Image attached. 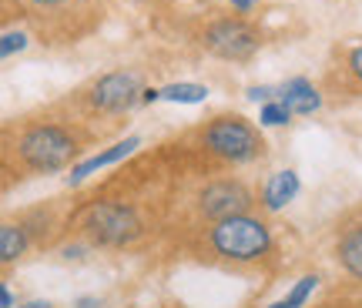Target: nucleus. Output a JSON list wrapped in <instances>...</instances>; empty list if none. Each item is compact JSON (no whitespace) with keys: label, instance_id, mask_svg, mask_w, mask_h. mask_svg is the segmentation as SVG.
<instances>
[{"label":"nucleus","instance_id":"1","mask_svg":"<svg viewBox=\"0 0 362 308\" xmlns=\"http://www.w3.org/2000/svg\"><path fill=\"white\" fill-rule=\"evenodd\" d=\"M13 151L24 167L37 174H54L81 154V134L61 121H30L17 131Z\"/></svg>","mask_w":362,"mask_h":308},{"label":"nucleus","instance_id":"2","mask_svg":"<svg viewBox=\"0 0 362 308\" xmlns=\"http://www.w3.org/2000/svg\"><path fill=\"white\" fill-rule=\"evenodd\" d=\"M144 74L138 67H117V71H107V74L94 77L88 88L78 90V101L88 107L90 114H128L134 104H141L144 97Z\"/></svg>","mask_w":362,"mask_h":308},{"label":"nucleus","instance_id":"3","mask_svg":"<svg viewBox=\"0 0 362 308\" xmlns=\"http://www.w3.org/2000/svg\"><path fill=\"white\" fill-rule=\"evenodd\" d=\"M208 242L218 258L245 265L272 251V231L265 221L252 218V215H235V218L215 221V228L208 231Z\"/></svg>","mask_w":362,"mask_h":308},{"label":"nucleus","instance_id":"4","mask_svg":"<svg viewBox=\"0 0 362 308\" xmlns=\"http://www.w3.org/2000/svg\"><path fill=\"white\" fill-rule=\"evenodd\" d=\"M202 144L208 154H215L228 165H248L265 148L262 134L248 124L242 114H218L202 128Z\"/></svg>","mask_w":362,"mask_h":308},{"label":"nucleus","instance_id":"5","mask_svg":"<svg viewBox=\"0 0 362 308\" xmlns=\"http://www.w3.org/2000/svg\"><path fill=\"white\" fill-rule=\"evenodd\" d=\"M27 11L30 20H37L40 34H61V37H78L90 30V17L98 0H17Z\"/></svg>","mask_w":362,"mask_h":308},{"label":"nucleus","instance_id":"6","mask_svg":"<svg viewBox=\"0 0 362 308\" xmlns=\"http://www.w3.org/2000/svg\"><path fill=\"white\" fill-rule=\"evenodd\" d=\"M81 228L94 244L104 248H124L141 235V221L134 215V208L124 201H98L84 211Z\"/></svg>","mask_w":362,"mask_h":308},{"label":"nucleus","instance_id":"7","mask_svg":"<svg viewBox=\"0 0 362 308\" xmlns=\"http://www.w3.org/2000/svg\"><path fill=\"white\" fill-rule=\"evenodd\" d=\"M202 47L221 61H248L262 47V34L245 17H218L202 30Z\"/></svg>","mask_w":362,"mask_h":308},{"label":"nucleus","instance_id":"8","mask_svg":"<svg viewBox=\"0 0 362 308\" xmlns=\"http://www.w3.org/2000/svg\"><path fill=\"white\" fill-rule=\"evenodd\" d=\"M198 208L211 221L235 218V215H245L252 208V191L242 181H232V178L211 181V184H205V191L198 194Z\"/></svg>","mask_w":362,"mask_h":308},{"label":"nucleus","instance_id":"9","mask_svg":"<svg viewBox=\"0 0 362 308\" xmlns=\"http://www.w3.org/2000/svg\"><path fill=\"white\" fill-rule=\"evenodd\" d=\"M288 107H292V114H315L319 107H322V94L319 88L312 84L309 77H288L282 84V97Z\"/></svg>","mask_w":362,"mask_h":308},{"label":"nucleus","instance_id":"10","mask_svg":"<svg viewBox=\"0 0 362 308\" xmlns=\"http://www.w3.org/2000/svg\"><path fill=\"white\" fill-rule=\"evenodd\" d=\"M134 148H141V138H124V141H117L115 148H107V151L101 154H90L88 161H81V165L71 167V184H78V181H84L88 174H94L98 167H107V165H115V161H121V158H128Z\"/></svg>","mask_w":362,"mask_h":308},{"label":"nucleus","instance_id":"11","mask_svg":"<svg viewBox=\"0 0 362 308\" xmlns=\"http://www.w3.org/2000/svg\"><path fill=\"white\" fill-rule=\"evenodd\" d=\"M298 188H302V181H298L296 171H275V174L265 181V188H262V205H265V211L285 208L298 194Z\"/></svg>","mask_w":362,"mask_h":308},{"label":"nucleus","instance_id":"12","mask_svg":"<svg viewBox=\"0 0 362 308\" xmlns=\"http://www.w3.org/2000/svg\"><path fill=\"white\" fill-rule=\"evenodd\" d=\"M339 261L352 278H362V228H349L339 238Z\"/></svg>","mask_w":362,"mask_h":308},{"label":"nucleus","instance_id":"13","mask_svg":"<svg viewBox=\"0 0 362 308\" xmlns=\"http://www.w3.org/2000/svg\"><path fill=\"white\" fill-rule=\"evenodd\" d=\"M24 251H27V228L7 221V225L0 228V258H4V265L17 261Z\"/></svg>","mask_w":362,"mask_h":308},{"label":"nucleus","instance_id":"14","mask_svg":"<svg viewBox=\"0 0 362 308\" xmlns=\"http://www.w3.org/2000/svg\"><path fill=\"white\" fill-rule=\"evenodd\" d=\"M158 90H161V101L171 104H202L208 97L205 84H192V81H175V84H165Z\"/></svg>","mask_w":362,"mask_h":308},{"label":"nucleus","instance_id":"15","mask_svg":"<svg viewBox=\"0 0 362 308\" xmlns=\"http://www.w3.org/2000/svg\"><path fill=\"white\" fill-rule=\"evenodd\" d=\"M315 288H319V278H315V275H305V278H298V282L292 285L288 295L279 298V302H272V305H265V308H302Z\"/></svg>","mask_w":362,"mask_h":308},{"label":"nucleus","instance_id":"16","mask_svg":"<svg viewBox=\"0 0 362 308\" xmlns=\"http://www.w3.org/2000/svg\"><path fill=\"white\" fill-rule=\"evenodd\" d=\"M259 121L265 124V128H282V124H288V121H292V107H288L285 101H269V104H262Z\"/></svg>","mask_w":362,"mask_h":308},{"label":"nucleus","instance_id":"17","mask_svg":"<svg viewBox=\"0 0 362 308\" xmlns=\"http://www.w3.org/2000/svg\"><path fill=\"white\" fill-rule=\"evenodd\" d=\"M27 47V34L24 30H13V27H7L4 30V40H0V57L7 61V57H13V54H21Z\"/></svg>","mask_w":362,"mask_h":308},{"label":"nucleus","instance_id":"18","mask_svg":"<svg viewBox=\"0 0 362 308\" xmlns=\"http://www.w3.org/2000/svg\"><path fill=\"white\" fill-rule=\"evenodd\" d=\"M346 74L362 88V44H352L346 51Z\"/></svg>","mask_w":362,"mask_h":308},{"label":"nucleus","instance_id":"19","mask_svg":"<svg viewBox=\"0 0 362 308\" xmlns=\"http://www.w3.org/2000/svg\"><path fill=\"white\" fill-rule=\"evenodd\" d=\"M279 97H282V84H279V88H275V84H255V88H248V101H255V104H269V101H279Z\"/></svg>","mask_w":362,"mask_h":308},{"label":"nucleus","instance_id":"20","mask_svg":"<svg viewBox=\"0 0 362 308\" xmlns=\"http://www.w3.org/2000/svg\"><path fill=\"white\" fill-rule=\"evenodd\" d=\"M259 4H262V0H228V7H232V11H238V13H252Z\"/></svg>","mask_w":362,"mask_h":308},{"label":"nucleus","instance_id":"21","mask_svg":"<svg viewBox=\"0 0 362 308\" xmlns=\"http://www.w3.org/2000/svg\"><path fill=\"white\" fill-rule=\"evenodd\" d=\"M0 305H4V308H17V302H13V295H11V288H7V285L0 288Z\"/></svg>","mask_w":362,"mask_h":308},{"label":"nucleus","instance_id":"22","mask_svg":"<svg viewBox=\"0 0 362 308\" xmlns=\"http://www.w3.org/2000/svg\"><path fill=\"white\" fill-rule=\"evenodd\" d=\"M74 305H78V308H98V305H101V302H98V298H78Z\"/></svg>","mask_w":362,"mask_h":308},{"label":"nucleus","instance_id":"23","mask_svg":"<svg viewBox=\"0 0 362 308\" xmlns=\"http://www.w3.org/2000/svg\"><path fill=\"white\" fill-rule=\"evenodd\" d=\"M17 308H54L51 302H24V305H17Z\"/></svg>","mask_w":362,"mask_h":308},{"label":"nucleus","instance_id":"24","mask_svg":"<svg viewBox=\"0 0 362 308\" xmlns=\"http://www.w3.org/2000/svg\"><path fill=\"white\" fill-rule=\"evenodd\" d=\"M134 4H141V0H134Z\"/></svg>","mask_w":362,"mask_h":308}]
</instances>
